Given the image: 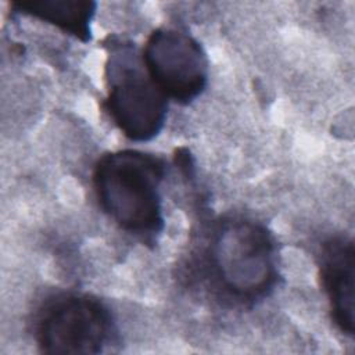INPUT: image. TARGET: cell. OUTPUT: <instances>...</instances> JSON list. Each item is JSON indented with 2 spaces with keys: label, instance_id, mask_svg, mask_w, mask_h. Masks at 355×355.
Wrapping results in <instances>:
<instances>
[{
  "label": "cell",
  "instance_id": "obj_6",
  "mask_svg": "<svg viewBox=\"0 0 355 355\" xmlns=\"http://www.w3.org/2000/svg\"><path fill=\"white\" fill-rule=\"evenodd\" d=\"M319 276L327 295L330 315L337 329L355 334V245L354 240L336 236L326 240L319 252Z\"/></svg>",
  "mask_w": 355,
  "mask_h": 355
},
{
  "label": "cell",
  "instance_id": "obj_5",
  "mask_svg": "<svg viewBox=\"0 0 355 355\" xmlns=\"http://www.w3.org/2000/svg\"><path fill=\"white\" fill-rule=\"evenodd\" d=\"M143 64L159 90L179 104L193 103L207 87V54L197 39L180 29H154L143 49Z\"/></svg>",
  "mask_w": 355,
  "mask_h": 355
},
{
  "label": "cell",
  "instance_id": "obj_7",
  "mask_svg": "<svg viewBox=\"0 0 355 355\" xmlns=\"http://www.w3.org/2000/svg\"><path fill=\"white\" fill-rule=\"evenodd\" d=\"M11 7L15 12L50 24L83 43L92 39V19L97 8L93 0H17Z\"/></svg>",
  "mask_w": 355,
  "mask_h": 355
},
{
  "label": "cell",
  "instance_id": "obj_2",
  "mask_svg": "<svg viewBox=\"0 0 355 355\" xmlns=\"http://www.w3.org/2000/svg\"><path fill=\"white\" fill-rule=\"evenodd\" d=\"M165 175L164 158L126 148L100 157L92 179L104 214L122 230L150 239L165 225L159 193Z\"/></svg>",
  "mask_w": 355,
  "mask_h": 355
},
{
  "label": "cell",
  "instance_id": "obj_3",
  "mask_svg": "<svg viewBox=\"0 0 355 355\" xmlns=\"http://www.w3.org/2000/svg\"><path fill=\"white\" fill-rule=\"evenodd\" d=\"M105 79L108 83L103 108L114 125L132 141L157 137L166 121L168 97L141 69L132 43L108 37Z\"/></svg>",
  "mask_w": 355,
  "mask_h": 355
},
{
  "label": "cell",
  "instance_id": "obj_4",
  "mask_svg": "<svg viewBox=\"0 0 355 355\" xmlns=\"http://www.w3.org/2000/svg\"><path fill=\"white\" fill-rule=\"evenodd\" d=\"M110 309L96 297L61 293L39 308L35 341L44 354L94 355L104 351L114 336Z\"/></svg>",
  "mask_w": 355,
  "mask_h": 355
},
{
  "label": "cell",
  "instance_id": "obj_1",
  "mask_svg": "<svg viewBox=\"0 0 355 355\" xmlns=\"http://www.w3.org/2000/svg\"><path fill=\"white\" fill-rule=\"evenodd\" d=\"M193 254V273L220 304L252 308L280 279L277 245L261 222L244 216L214 220Z\"/></svg>",
  "mask_w": 355,
  "mask_h": 355
}]
</instances>
